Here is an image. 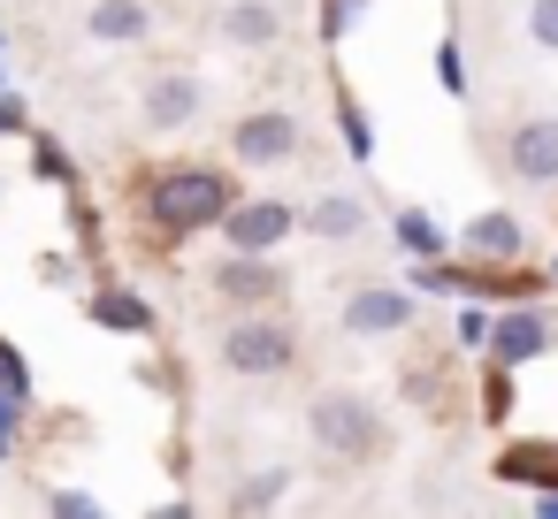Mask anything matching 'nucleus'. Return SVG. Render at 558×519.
<instances>
[{"instance_id":"nucleus-11","label":"nucleus","mask_w":558,"mask_h":519,"mask_svg":"<svg viewBox=\"0 0 558 519\" xmlns=\"http://www.w3.org/2000/svg\"><path fill=\"white\" fill-rule=\"evenodd\" d=\"M85 32H93L100 47H138V39L154 32V16H146V0H93V9H85Z\"/></svg>"},{"instance_id":"nucleus-23","label":"nucleus","mask_w":558,"mask_h":519,"mask_svg":"<svg viewBox=\"0 0 558 519\" xmlns=\"http://www.w3.org/2000/svg\"><path fill=\"white\" fill-rule=\"evenodd\" d=\"M47 511H62V519H93L100 496H85V489H47Z\"/></svg>"},{"instance_id":"nucleus-14","label":"nucleus","mask_w":558,"mask_h":519,"mask_svg":"<svg viewBox=\"0 0 558 519\" xmlns=\"http://www.w3.org/2000/svg\"><path fill=\"white\" fill-rule=\"evenodd\" d=\"M497 481H520V489H558V443H512L497 458Z\"/></svg>"},{"instance_id":"nucleus-12","label":"nucleus","mask_w":558,"mask_h":519,"mask_svg":"<svg viewBox=\"0 0 558 519\" xmlns=\"http://www.w3.org/2000/svg\"><path fill=\"white\" fill-rule=\"evenodd\" d=\"M215 291H222V298H238V306H253V298H276V291H283V275L268 268V252H230V260H222V275H215Z\"/></svg>"},{"instance_id":"nucleus-1","label":"nucleus","mask_w":558,"mask_h":519,"mask_svg":"<svg viewBox=\"0 0 558 519\" xmlns=\"http://www.w3.org/2000/svg\"><path fill=\"white\" fill-rule=\"evenodd\" d=\"M230 207H238V191H230V176H222V169H207V161L154 169V184H146V222H154V230H169V237L215 230Z\"/></svg>"},{"instance_id":"nucleus-16","label":"nucleus","mask_w":558,"mask_h":519,"mask_svg":"<svg viewBox=\"0 0 558 519\" xmlns=\"http://www.w3.org/2000/svg\"><path fill=\"white\" fill-rule=\"evenodd\" d=\"M306 230H314V237H360V199H352V191L314 199V207H306Z\"/></svg>"},{"instance_id":"nucleus-4","label":"nucleus","mask_w":558,"mask_h":519,"mask_svg":"<svg viewBox=\"0 0 558 519\" xmlns=\"http://www.w3.org/2000/svg\"><path fill=\"white\" fill-rule=\"evenodd\" d=\"M291 230H306V222H299V207H283V199H238V207L222 214L230 252H276Z\"/></svg>"},{"instance_id":"nucleus-20","label":"nucleus","mask_w":558,"mask_h":519,"mask_svg":"<svg viewBox=\"0 0 558 519\" xmlns=\"http://www.w3.org/2000/svg\"><path fill=\"white\" fill-rule=\"evenodd\" d=\"M32 169H39L47 184H70V176H77V169H70V153H62L54 138H32Z\"/></svg>"},{"instance_id":"nucleus-30","label":"nucleus","mask_w":558,"mask_h":519,"mask_svg":"<svg viewBox=\"0 0 558 519\" xmlns=\"http://www.w3.org/2000/svg\"><path fill=\"white\" fill-rule=\"evenodd\" d=\"M535 511H543V519H558V489H535Z\"/></svg>"},{"instance_id":"nucleus-10","label":"nucleus","mask_w":558,"mask_h":519,"mask_svg":"<svg viewBox=\"0 0 558 519\" xmlns=\"http://www.w3.org/2000/svg\"><path fill=\"white\" fill-rule=\"evenodd\" d=\"M199 100H207L199 77H184V70H177V77H154V85H146V131H184V123H199Z\"/></svg>"},{"instance_id":"nucleus-15","label":"nucleus","mask_w":558,"mask_h":519,"mask_svg":"<svg viewBox=\"0 0 558 519\" xmlns=\"http://www.w3.org/2000/svg\"><path fill=\"white\" fill-rule=\"evenodd\" d=\"M93 321L100 329H123V336H146L154 329V306L131 298V291H93Z\"/></svg>"},{"instance_id":"nucleus-5","label":"nucleus","mask_w":558,"mask_h":519,"mask_svg":"<svg viewBox=\"0 0 558 519\" xmlns=\"http://www.w3.org/2000/svg\"><path fill=\"white\" fill-rule=\"evenodd\" d=\"M291 329L283 321H238L230 336H222V367L230 374H283L291 367Z\"/></svg>"},{"instance_id":"nucleus-18","label":"nucleus","mask_w":558,"mask_h":519,"mask_svg":"<svg viewBox=\"0 0 558 519\" xmlns=\"http://www.w3.org/2000/svg\"><path fill=\"white\" fill-rule=\"evenodd\" d=\"M283 489H291V473L268 466V473H253V481L238 489V511H268V504H283Z\"/></svg>"},{"instance_id":"nucleus-8","label":"nucleus","mask_w":558,"mask_h":519,"mask_svg":"<svg viewBox=\"0 0 558 519\" xmlns=\"http://www.w3.org/2000/svg\"><path fill=\"white\" fill-rule=\"evenodd\" d=\"M459 245H466V260H482V268H512V260L527 252V230H520V214L489 207V214H474V222L459 230Z\"/></svg>"},{"instance_id":"nucleus-27","label":"nucleus","mask_w":558,"mask_h":519,"mask_svg":"<svg viewBox=\"0 0 558 519\" xmlns=\"http://www.w3.org/2000/svg\"><path fill=\"white\" fill-rule=\"evenodd\" d=\"M489 329H497V321H482V306L459 313V344H489Z\"/></svg>"},{"instance_id":"nucleus-9","label":"nucleus","mask_w":558,"mask_h":519,"mask_svg":"<svg viewBox=\"0 0 558 519\" xmlns=\"http://www.w3.org/2000/svg\"><path fill=\"white\" fill-rule=\"evenodd\" d=\"M505 161H512V176H520V184H558V115L520 123V131H512V146H505Z\"/></svg>"},{"instance_id":"nucleus-24","label":"nucleus","mask_w":558,"mask_h":519,"mask_svg":"<svg viewBox=\"0 0 558 519\" xmlns=\"http://www.w3.org/2000/svg\"><path fill=\"white\" fill-rule=\"evenodd\" d=\"M436 77H444V92H466V54H459V39H444V54H436Z\"/></svg>"},{"instance_id":"nucleus-2","label":"nucleus","mask_w":558,"mask_h":519,"mask_svg":"<svg viewBox=\"0 0 558 519\" xmlns=\"http://www.w3.org/2000/svg\"><path fill=\"white\" fill-rule=\"evenodd\" d=\"M306 428H314V443H322L329 458H375V450H383V420H375V405H367V397H352V390L314 397Z\"/></svg>"},{"instance_id":"nucleus-3","label":"nucleus","mask_w":558,"mask_h":519,"mask_svg":"<svg viewBox=\"0 0 558 519\" xmlns=\"http://www.w3.org/2000/svg\"><path fill=\"white\" fill-rule=\"evenodd\" d=\"M299 146H306V131H299L291 108H253V115L230 123V153H238L245 169H276V161H291Z\"/></svg>"},{"instance_id":"nucleus-21","label":"nucleus","mask_w":558,"mask_h":519,"mask_svg":"<svg viewBox=\"0 0 558 519\" xmlns=\"http://www.w3.org/2000/svg\"><path fill=\"white\" fill-rule=\"evenodd\" d=\"M0 390H9V397H32V367H24V351H16L9 336H0Z\"/></svg>"},{"instance_id":"nucleus-13","label":"nucleus","mask_w":558,"mask_h":519,"mask_svg":"<svg viewBox=\"0 0 558 519\" xmlns=\"http://www.w3.org/2000/svg\"><path fill=\"white\" fill-rule=\"evenodd\" d=\"M276 32H283V16L268 9V0H230V9H222V39H230V47H245V54L276 47Z\"/></svg>"},{"instance_id":"nucleus-29","label":"nucleus","mask_w":558,"mask_h":519,"mask_svg":"<svg viewBox=\"0 0 558 519\" xmlns=\"http://www.w3.org/2000/svg\"><path fill=\"white\" fill-rule=\"evenodd\" d=\"M0 131H24V100L16 92H0Z\"/></svg>"},{"instance_id":"nucleus-19","label":"nucleus","mask_w":558,"mask_h":519,"mask_svg":"<svg viewBox=\"0 0 558 519\" xmlns=\"http://www.w3.org/2000/svg\"><path fill=\"white\" fill-rule=\"evenodd\" d=\"M337 131H344V146H352V153H360V161H367V153H375V131H367V115H360V100H352V92H344V100H337Z\"/></svg>"},{"instance_id":"nucleus-6","label":"nucleus","mask_w":558,"mask_h":519,"mask_svg":"<svg viewBox=\"0 0 558 519\" xmlns=\"http://www.w3.org/2000/svg\"><path fill=\"white\" fill-rule=\"evenodd\" d=\"M405 321H413V291H398V283H360L344 298V329L352 336H398Z\"/></svg>"},{"instance_id":"nucleus-28","label":"nucleus","mask_w":558,"mask_h":519,"mask_svg":"<svg viewBox=\"0 0 558 519\" xmlns=\"http://www.w3.org/2000/svg\"><path fill=\"white\" fill-rule=\"evenodd\" d=\"M39 275H47V283H77V260H62V252H47V260H39Z\"/></svg>"},{"instance_id":"nucleus-26","label":"nucleus","mask_w":558,"mask_h":519,"mask_svg":"<svg viewBox=\"0 0 558 519\" xmlns=\"http://www.w3.org/2000/svg\"><path fill=\"white\" fill-rule=\"evenodd\" d=\"M16 405H24V397H9V390H0V458L16 450Z\"/></svg>"},{"instance_id":"nucleus-31","label":"nucleus","mask_w":558,"mask_h":519,"mask_svg":"<svg viewBox=\"0 0 558 519\" xmlns=\"http://www.w3.org/2000/svg\"><path fill=\"white\" fill-rule=\"evenodd\" d=\"M0 47H9V39H0Z\"/></svg>"},{"instance_id":"nucleus-22","label":"nucleus","mask_w":558,"mask_h":519,"mask_svg":"<svg viewBox=\"0 0 558 519\" xmlns=\"http://www.w3.org/2000/svg\"><path fill=\"white\" fill-rule=\"evenodd\" d=\"M527 39L543 54H558V0H535V9H527Z\"/></svg>"},{"instance_id":"nucleus-25","label":"nucleus","mask_w":558,"mask_h":519,"mask_svg":"<svg viewBox=\"0 0 558 519\" xmlns=\"http://www.w3.org/2000/svg\"><path fill=\"white\" fill-rule=\"evenodd\" d=\"M352 9H367V0H329V9H322V39H329V47L344 39V24H352Z\"/></svg>"},{"instance_id":"nucleus-7","label":"nucleus","mask_w":558,"mask_h":519,"mask_svg":"<svg viewBox=\"0 0 558 519\" xmlns=\"http://www.w3.org/2000/svg\"><path fill=\"white\" fill-rule=\"evenodd\" d=\"M550 344H558V321L535 313V306H520V313H505V321L489 329V359H497V367H527V359H543Z\"/></svg>"},{"instance_id":"nucleus-17","label":"nucleus","mask_w":558,"mask_h":519,"mask_svg":"<svg viewBox=\"0 0 558 519\" xmlns=\"http://www.w3.org/2000/svg\"><path fill=\"white\" fill-rule=\"evenodd\" d=\"M390 230H398V252H413V260H436L444 252V230L428 222V207H398Z\"/></svg>"}]
</instances>
